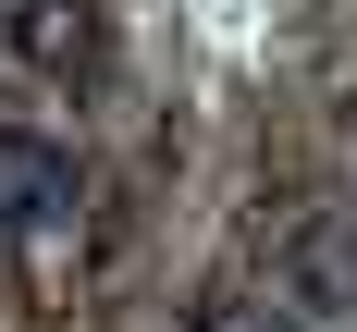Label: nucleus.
Here are the masks:
<instances>
[{
    "instance_id": "nucleus-4",
    "label": "nucleus",
    "mask_w": 357,
    "mask_h": 332,
    "mask_svg": "<svg viewBox=\"0 0 357 332\" xmlns=\"http://www.w3.org/2000/svg\"><path fill=\"white\" fill-rule=\"evenodd\" d=\"M185 332H308V320H296L284 295H210V308H197Z\"/></svg>"
},
{
    "instance_id": "nucleus-3",
    "label": "nucleus",
    "mask_w": 357,
    "mask_h": 332,
    "mask_svg": "<svg viewBox=\"0 0 357 332\" xmlns=\"http://www.w3.org/2000/svg\"><path fill=\"white\" fill-rule=\"evenodd\" d=\"M74 197H86L74 148L37 123H0V234H50V221H74Z\"/></svg>"
},
{
    "instance_id": "nucleus-2",
    "label": "nucleus",
    "mask_w": 357,
    "mask_h": 332,
    "mask_svg": "<svg viewBox=\"0 0 357 332\" xmlns=\"http://www.w3.org/2000/svg\"><path fill=\"white\" fill-rule=\"evenodd\" d=\"M0 49H13L25 74H50V86H99L111 74V13L99 0H13Z\"/></svg>"
},
{
    "instance_id": "nucleus-1",
    "label": "nucleus",
    "mask_w": 357,
    "mask_h": 332,
    "mask_svg": "<svg viewBox=\"0 0 357 332\" xmlns=\"http://www.w3.org/2000/svg\"><path fill=\"white\" fill-rule=\"evenodd\" d=\"M271 271H284V308H296V320H345V308H357V197H308V210H284Z\"/></svg>"
}]
</instances>
